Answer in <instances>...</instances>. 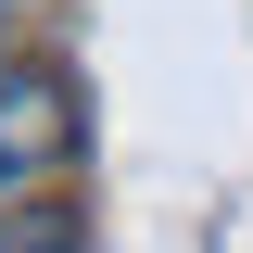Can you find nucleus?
I'll return each mask as SVG.
<instances>
[{
	"mask_svg": "<svg viewBox=\"0 0 253 253\" xmlns=\"http://www.w3.org/2000/svg\"><path fill=\"white\" fill-rule=\"evenodd\" d=\"M76 139H89V101L63 89L51 63H0V203L38 190V177H63Z\"/></svg>",
	"mask_w": 253,
	"mask_h": 253,
	"instance_id": "obj_1",
	"label": "nucleus"
},
{
	"mask_svg": "<svg viewBox=\"0 0 253 253\" xmlns=\"http://www.w3.org/2000/svg\"><path fill=\"white\" fill-rule=\"evenodd\" d=\"M0 253H76V215L63 203H0Z\"/></svg>",
	"mask_w": 253,
	"mask_h": 253,
	"instance_id": "obj_2",
	"label": "nucleus"
},
{
	"mask_svg": "<svg viewBox=\"0 0 253 253\" xmlns=\"http://www.w3.org/2000/svg\"><path fill=\"white\" fill-rule=\"evenodd\" d=\"M0 13H13V0H0Z\"/></svg>",
	"mask_w": 253,
	"mask_h": 253,
	"instance_id": "obj_3",
	"label": "nucleus"
}]
</instances>
